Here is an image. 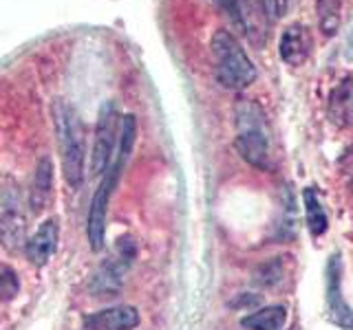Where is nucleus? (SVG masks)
I'll return each instance as SVG.
<instances>
[{
	"instance_id": "1",
	"label": "nucleus",
	"mask_w": 353,
	"mask_h": 330,
	"mask_svg": "<svg viewBox=\"0 0 353 330\" xmlns=\"http://www.w3.org/2000/svg\"><path fill=\"white\" fill-rule=\"evenodd\" d=\"M135 135H137V124L135 117L126 115L119 121V143L115 150V157L110 161V165L104 172V179L99 183L97 192L91 201V209H88V225H86V234H88V242H91V249L99 251L104 247V238H106V212H108V203L110 196H113V190L121 176V170L130 157L132 143H135Z\"/></svg>"
},
{
	"instance_id": "2",
	"label": "nucleus",
	"mask_w": 353,
	"mask_h": 330,
	"mask_svg": "<svg viewBox=\"0 0 353 330\" xmlns=\"http://www.w3.org/2000/svg\"><path fill=\"white\" fill-rule=\"evenodd\" d=\"M53 117H55V132H58V143H60L64 179L73 190H77L84 181V159H86L82 119L64 102H55Z\"/></svg>"
},
{
	"instance_id": "3",
	"label": "nucleus",
	"mask_w": 353,
	"mask_h": 330,
	"mask_svg": "<svg viewBox=\"0 0 353 330\" xmlns=\"http://www.w3.org/2000/svg\"><path fill=\"white\" fill-rule=\"evenodd\" d=\"M210 47H212V53H214L216 80L223 88L241 91V88H248L256 80V66H254L245 49L241 47L239 40L232 36L230 31L225 29L214 31Z\"/></svg>"
},
{
	"instance_id": "4",
	"label": "nucleus",
	"mask_w": 353,
	"mask_h": 330,
	"mask_svg": "<svg viewBox=\"0 0 353 330\" xmlns=\"http://www.w3.org/2000/svg\"><path fill=\"white\" fill-rule=\"evenodd\" d=\"M236 150L254 168H268V132H265V117L256 104H243L236 110Z\"/></svg>"
},
{
	"instance_id": "5",
	"label": "nucleus",
	"mask_w": 353,
	"mask_h": 330,
	"mask_svg": "<svg viewBox=\"0 0 353 330\" xmlns=\"http://www.w3.org/2000/svg\"><path fill=\"white\" fill-rule=\"evenodd\" d=\"M119 143V117L113 102H106L99 108L97 126H95V141H93V154H91V172L104 174L115 157Z\"/></svg>"
},
{
	"instance_id": "6",
	"label": "nucleus",
	"mask_w": 353,
	"mask_h": 330,
	"mask_svg": "<svg viewBox=\"0 0 353 330\" xmlns=\"http://www.w3.org/2000/svg\"><path fill=\"white\" fill-rule=\"evenodd\" d=\"M325 275H327L325 304H327L329 322L345 330H353V311L345 302V295H342V258L338 253H334V256L329 258Z\"/></svg>"
},
{
	"instance_id": "7",
	"label": "nucleus",
	"mask_w": 353,
	"mask_h": 330,
	"mask_svg": "<svg viewBox=\"0 0 353 330\" xmlns=\"http://www.w3.org/2000/svg\"><path fill=\"white\" fill-rule=\"evenodd\" d=\"M312 47H314V42H312V36H309V29L301 25V22H294V25H290L281 33L279 55L285 64L301 66L307 62Z\"/></svg>"
},
{
	"instance_id": "8",
	"label": "nucleus",
	"mask_w": 353,
	"mask_h": 330,
	"mask_svg": "<svg viewBox=\"0 0 353 330\" xmlns=\"http://www.w3.org/2000/svg\"><path fill=\"white\" fill-rule=\"evenodd\" d=\"M139 324V313L132 306H113L84 317L86 330H132Z\"/></svg>"
},
{
	"instance_id": "9",
	"label": "nucleus",
	"mask_w": 353,
	"mask_h": 330,
	"mask_svg": "<svg viewBox=\"0 0 353 330\" xmlns=\"http://www.w3.org/2000/svg\"><path fill=\"white\" fill-rule=\"evenodd\" d=\"M58 238H60V227H58V220L55 218H49L44 220L40 225V229L33 234L29 240H27V247H25V253L27 258L42 267V264H47L49 258L55 253L58 249Z\"/></svg>"
},
{
	"instance_id": "10",
	"label": "nucleus",
	"mask_w": 353,
	"mask_h": 330,
	"mask_svg": "<svg viewBox=\"0 0 353 330\" xmlns=\"http://www.w3.org/2000/svg\"><path fill=\"white\" fill-rule=\"evenodd\" d=\"M0 242L9 251H18L20 247H27L25 238V218L16 201H0Z\"/></svg>"
},
{
	"instance_id": "11",
	"label": "nucleus",
	"mask_w": 353,
	"mask_h": 330,
	"mask_svg": "<svg viewBox=\"0 0 353 330\" xmlns=\"http://www.w3.org/2000/svg\"><path fill=\"white\" fill-rule=\"evenodd\" d=\"M327 115L338 128H353V77L340 82L329 95Z\"/></svg>"
},
{
	"instance_id": "12",
	"label": "nucleus",
	"mask_w": 353,
	"mask_h": 330,
	"mask_svg": "<svg viewBox=\"0 0 353 330\" xmlns=\"http://www.w3.org/2000/svg\"><path fill=\"white\" fill-rule=\"evenodd\" d=\"M51 194H53V165L47 157H42L40 163L36 165V174H33V183H31L29 205L33 212H42L49 205Z\"/></svg>"
},
{
	"instance_id": "13",
	"label": "nucleus",
	"mask_w": 353,
	"mask_h": 330,
	"mask_svg": "<svg viewBox=\"0 0 353 330\" xmlns=\"http://www.w3.org/2000/svg\"><path fill=\"white\" fill-rule=\"evenodd\" d=\"M285 319H287L285 306H270V308H261V311L243 317L241 326L248 330H283Z\"/></svg>"
},
{
	"instance_id": "14",
	"label": "nucleus",
	"mask_w": 353,
	"mask_h": 330,
	"mask_svg": "<svg viewBox=\"0 0 353 330\" xmlns=\"http://www.w3.org/2000/svg\"><path fill=\"white\" fill-rule=\"evenodd\" d=\"M303 198H305V218H307L309 231H312V236H316V238L323 236L327 231V214H325L323 203H320L314 187H307Z\"/></svg>"
},
{
	"instance_id": "15",
	"label": "nucleus",
	"mask_w": 353,
	"mask_h": 330,
	"mask_svg": "<svg viewBox=\"0 0 353 330\" xmlns=\"http://www.w3.org/2000/svg\"><path fill=\"white\" fill-rule=\"evenodd\" d=\"M316 14L318 27L327 38L336 36L340 29V14H342V0H316Z\"/></svg>"
},
{
	"instance_id": "16",
	"label": "nucleus",
	"mask_w": 353,
	"mask_h": 330,
	"mask_svg": "<svg viewBox=\"0 0 353 330\" xmlns=\"http://www.w3.org/2000/svg\"><path fill=\"white\" fill-rule=\"evenodd\" d=\"M20 291V282L18 275L11 271L5 264H0V302H9L14 300Z\"/></svg>"
},
{
	"instance_id": "17",
	"label": "nucleus",
	"mask_w": 353,
	"mask_h": 330,
	"mask_svg": "<svg viewBox=\"0 0 353 330\" xmlns=\"http://www.w3.org/2000/svg\"><path fill=\"white\" fill-rule=\"evenodd\" d=\"M214 3H219V5H221V9H223L225 14H228L232 20H234L243 31L248 29L245 18H243V9H241V5H239V0H214Z\"/></svg>"
},
{
	"instance_id": "18",
	"label": "nucleus",
	"mask_w": 353,
	"mask_h": 330,
	"mask_svg": "<svg viewBox=\"0 0 353 330\" xmlns=\"http://www.w3.org/2000/svg\"><path fill=\"white\" fill-rule=\"evenodd\" d=\"M272 14L276 16V18H281V16H285L287 14V9H290V0H272Z\"/></svg>"
},
{
	"instance_id": "19",
	"label": "nucleus",
	"mask_w": 353,
	"mask_h": 330,
	"mask_svg": "<svg viewBox=\"0 0 353 330\" xmlns=\"http://www.w3.org/2000/svg\"><path fill=\"white\" fill-rule=\"evenodd\" d=\"M345 55L349 60H353V25L347 33V40H345Z\"/></svg>"
},
{
	"instance_id": "20",
	"label": "nucleus",
	"mask_w": 353,
	"mask_h": 330,
	"mask_svg": "<svg viewBox=\"0 0 353 330\" xmlns=\"http://www.w3.org/2000/svg\"><path fill=\"white\" fill-rule=\"evenodd\" d=\"M263 7L270 11V7H272V0H263Z\"/></svg>"
},
{
	"instance_id": "21",
	"label": "nucleus",
	"mask_w": 353,
	"mask_h": 330,
	"mask_svg": "<svg viewBox=\"0 0 353 330\" xmlns=\"http://www.w3.org/2000/svg\"><path fill=\"white\" fill-rule=\"evenodd\" d=\"M349 187H351V194H353V179H351V185Z\"/></svg>"
}]
</instances>
